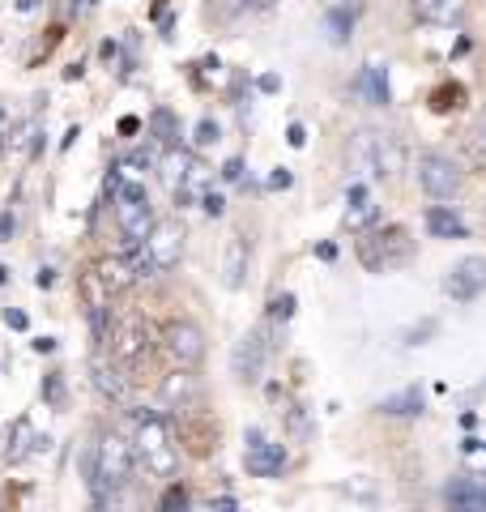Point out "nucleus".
Masks as SVG:
<instances>
[{
    "label": "nucleus",
    "mask_w": 486,
    "mask_h": 512,
    "mask_svg": "<svg viewBox=\"0 0 486 512\" xmlns=\"http://www.w3.org/2000/svg\"><path fill=\"white\" fill-rule=\"evenodd\" d=\"M137 474V453H133V440L120 436V431H103L99 444L86 453V483L94 504H107L133 483Z\"/></svg>",
    "instance_id": "obj_1"
},
{
    "label": "nucleus",
    "mask_w": 486,
    "mask_h": 512,
    "mask_svg": "<svg viewBox=\"0 0 486 512\" xmlns=\"http://www.w3.org/2000/svg\"><path fill=\"white\" fill-rule=\"evenodd\" d=\"M133 453L154 478H171L175 474L180 453H175V436H171V427H167V419H162L158 410H137L133 414Z\"/></svg>",
    "instance_id": "obj_2"
},
{
    "label": "nucleus",
    "mask_w": 486,
    "mask_h": 512,
    "mask_svg": "<svg viewBox=\"0 0 486 512\" xmlns=\"http://www.w3.org/2000/svg\"><path fill=\"white\" fill-rule=\"evenodd\" d=\"M350 163L376 175V180H397L405 171V146L384 128H359L350 137Z\"/></svg>",
    "instance_id": "obj_3"
},
{
    "label": "nucleus",
    "mask_w": 486,
    "mask_h": 512,
    "mask_svg": "<svg viewBox=\"0 0 486 512\" xmlns=\"http://www.w3.org/2000/svg\"><path fill=\"white\" fill-rule=\"evenodd\" d=\"M359 256L371 274H384V269H397L414 256V239L405 227H384V231H371L367 239H359Z\"/></svg>",
    "instance_id": "obj_4"
},
{
    "label": "nucleus",
    "mask_w": 486,
    "mask_h": 512,
    "mask_svg": "<svg viewBox=\"0 0 486 512\" xmlns=\"http://www.w3.org/2000/svg\"><path fill=\"white\" fill-rule=\"evenodd\" d=\"M162 355L171 359V367H192V372H197L205 359V329L184 316L167 320V325H162Z\"/></svg>",
    "instance_id": "obj_5"
},
{
    "label": "nucleus",
    "mask_w": 486,
    "mask_h": 512,
    "mask_svg": "<svg viewBox=\"0 0 486 512\" xmlns=\"http://www.w3.org/2000/svg\"><path fill=\"white\" fill-rule=\"evenodd\" d=\"M465 184V175L457 167V158H448L440 150H427V154H418V188L427 192V197L435 201H452L461 192Z\"/></svg>",
    "instance_id": "obj_6"
},
{
    "label": "nucleus",
    "mask_w": 486,
    "mask_h": 512,
    "mask_svg": "<svg viewBox=\"0 0 486 512\" xmlns=\"http://www.w3.org/2000/svg\"><path fill=\"white\" fill-rule=\"evenodd\" d=\"M116 222L128 244H141L154 227V210H150V192L141 184H116Z\"/></svg>",
    "instance_id": "obj_7"
},
{
    "label": "nucleus",
    "mask_w": 486,
    "mask_h": 512,
    "mask_svg": "<svg viewBox=\"0 0 486 512\" xmlns=\"http://www.w3.org/2000/svg\"><path fill=\"white\" fill-rule=\"evenodd\" d=\"M201 397H205V389H201V380L192 376V367H171V376H162V384H158V402H162V410H171L175 419L201 410Z\"/></svg>",
    "instance_id": "obj_8"
},
{
    "label": "nucleus",
    "mask_w": 486,
    "mask_h": 512,
    "mask_svg": "<svg viewBox=\"0 0 486 512\" xmlns=\"http://www.w3.org/2000/svg\"><path fill=\"white\" fill-rule=\"evenodd\" d=\"M269 355H273L269 333H265V329H252L248 338L235 346V355H231V376H235L239 384H261V380H265V367H269Z\"/></svg>",
    "instance_id": "obj_9"
},
{
    "label": "nucleus",
    "mask_w": 486,
    "mask_h": 512,
    "mask_svg": "<svg viewBox=\"0 0 486 512\" xmlns=\"http://www.w3.org/2000/svg\"><path fill=\"white\" fill-rule=\"evenodd\" d=\"M141 248L150 252V261H154L158 274H167V269H175V265H180V256H184V227L175 218L154 222L150 235L141 239Z\"/></svg>",
    "instance_id": "obj_10"
},
{
    "label": "nucleus",
    "mask_w": 486,
    "mask_h": 512,
    "mask_svg": "<svg viewBox=\"0 0 486 512\" xmlns=\"http://www.w3.org/2000/svg\"><path fill=\"white\" fill-rule=\"evenodd\" d=\"M444 291L457 299V303H469L486 291V256H461L457 265L448 269L444 278Z\"/></svg>",
    "instance_id": "obj_11"
},
{
    "label": "nucleus",
    "mask_w": 486,
    "mask_h": 512,
    "mask_svg": "<svg viewBox=\"0 0 486 512\" xmlns=\"http://www.w3.org/2000/svg\"><path fill=\"white\" fill-rule=\"evenodd\" d=\"M111 355L120 363H137L145 359V342H150V325H145V316H124L116 329H111Z\"/></svg>",
    "instance_id": "obj_12"
},
{
    "label": "nucleus",
    "mask_w": 486,
    "mask_h": 512,
    "mask_svg": "<svg viewBox=\"0 0 486 512\" xmlns=\"http://www.w3.org/2000/svg\"><path fill=\"white\" fill-rule=\"evenodd\" d=\"M444 504L457 512H486V474H457L444 487Z\"/></svg>",
    "instance_id": "obj_13"
},
{
    "label": "nucleus",
    "mask_w": 486,
    "mask_h": 512,
    "mask_svg": "<svg viewBox=\"0 0 486 512\" xmlns=\"http://www.w3.org/2000/svg\"><path fill=\"white\" fill-rule=\"evenodd\" d=\"M243 466H248L252 478H282L286 470V448L282 444H269L265 436L248 444V457H243Z\"/></svg>",
    "instance_id": "obj_14"
},
{
    "label": "nucleus",
    "mask_w": 486,
    "mask_h": 512,
    "mask_svg": "<svg viewBox=\"0 0 486 512\" xmlns=\"http://www.w3.org/2000/svg\"><path fill=\"white\" fill-rule=\"evenodd\" d=\"M90 380H94V389H99L107 402H128V380L120 376V367L116 363H107L103 355H94L90 359Z\"/></svg>",
    "instance_id": "obj_15"
},
{
    "label": "nucleus",
    "mask_w": 486,
    "mask_h": 512,
    "mask_svg": "<svg viewBox=\"0 0 486 512\" xmlns=\"http://www.w3.org/2000/svg\"><path fill=\"white\" fill-rule=\"evenodd\" d=\"M197 171H201V163L188 150H171L162 158V180H167L175 192H188V184L197 180Z\"/></svg>",
    "instance_id": "obj_16"
},
{
    "label": "nucleus",
    "mask_w": 486,
    "mask_h": 512,
    "mask_svg": "<svg viewBox=\"0 0 486 512\" xmlns=\"http://www.w3.org/2000/svg\"><path fill=\"white\" fill-rule=\"evenodd\" d=\"M94 274H99V282L107 286V295H120V291H128V286L137 282L133 265H128V256H103V261L94 265Z\"/></svg>",
    "instance_id": "obj_17"
},
{
    "label": "nucleus",
    "mask_w": 486,
    "mask_h": 512,
    "mask_svg": "<svg viewBox=\"0 0 486 512\" xmlns=\"http://www.w3.org/2000/svg\"><path fill=\"white\" fill-rule=\"evenodd\" d=\"M35 448H47V436H35L26 419H18L13 431H5V461H22L35 453Z\"/></svg>",
    "instance_id": "obj_18"
},
{
    "label": "nucleus",
    "mask_w": 486,
    "mask_h": 512,
    "mask_svg": "<svg viewBox=\"0 0 486 512\" xmlns=\"http://www.w3.org/2000/svg\"><path fill=\"white\" fill-rule=\"evenodd\" d=\"M427 231L435 239H465L469 235L465 218L457 210H448V205H431V210H427Z\"/></svg>",
    "instance_id": "obj_19"
},
{
    "label": "nucleus",
    "mask_w": 486,
    "mask_h": 512,
    "mask_svg": "<svg viewBox=\"0 0 486 512\" xmlns=\"http://www.w3.org/2000/svg\"><path fill=\"white\" fill-rule=\"evenodd\" d=\"M222 274H226V286H231V291H239V286H243V274H248V244H243L239 235L226 239V265H222Z\"/></svg>",
    "instance_id": "obj_20"
},
{
    "label": "nucleus",
    "mask_w": 486,
    "mask_h": 512,
    "mask_svg": "<svg viewBox=\"0 0 486 512\" xmlns=\"http://www.w3.org/2000/svg\"><path fill=\"white\" fill-rule=\"evenodd\" d=\"M354 90H359L371 107H384L388 103V77H384L380 64H367V69L359 73V82H354Z\"/></svg>",
    "instance_id": "obj_21"
},
{
    "label": "nucleus",
    "mask_w": 486,
    "mask_h": 512,
    "mask_svg": "<svg viewBox=\"0 0 486 512\" xmlns=\"http://www.w3.org/2000/svg\"><path fill=\"white\" fill-rule=\"evenodd\" d=\"M150 137L158 141V146H175V141H180V120H175L171 107H154L150 111Z\"/></svg>",
    "instance_id": "obj_22"
},
{
    "label": "nucleus",
    "mask_w": 486,
    "mask_h": 512,
    "mask_svg": "<svg viewBox=\"0 0 486 512\" xmlns=\"http://www.w3.org/2000/svg\"><path fill=\"white\" fill-rule=\"evenodd\" d=\"M380 414H393V419H410V414H423V393H418V389H401V393H393V397H384Z\"/></svg>",
    "instance_id": "obj_23"
},
{
    "label": "nucleus",
    "mask_w": 486,
    "mask_h": 512,
    "mask_svg": "<svg viewBox=\"0 0 486 512\" xmlns=\"http://www.w3.org/2000/svg\"><path fill=\"white\" fill-rule=\"evenodd\" d=\"M342 222H346V231H367V227H376V222H380V205H376V201H367V197H363V201H354Z\"/></svg>",
    "instance_id": "obj_24"
},
{
    "label": "nucleus",
    "mask_w": 486,
    "mask_h": 512,
    "mask_svg": "<svg viewBox=\"0 0 486 512\" xmlns=\"http://www.w3.org/2000/svg\"><path fill=\"white\" fill-rule=\"evenodd\" d=\"M461 13V0H418V18L427 22H452Z\"/></svg>",
    "instance_id": "obj_25"
},
{
    "label": "nucleus",
    "mask_w": 486,
    "mask_h": 512,
    "mask_svg": "<svg viewBox=\"0 0 486 512\" xmlns=\"http://www.w3.org/2000/svg\"><path fill=\"white\" fill-rule=\"evenodd\" d=\"M350 26H354V9H333L329 18H324L329 43H346V39H350Z\"/></svg>",
    "instance_id": "obj_26"
},
{
    "label": "nucleus",
    "mask_w": 486,
    "mask_h": 512,
    "mask_svg": "<svg viewBox=\"0 0 486 512\" xmlns=\"http://www.w3.org/2000/svg\"><path fill=\"white\" fill-rule=\"evenodd\" d=\"M214 141H218V124H214V120H201L197 133H192V146L205 150V146H214Z\"/></svg>",
    "instance_id": "obj_27"
},
{
    "label": "nucleus",
    "mask_w": 486,
    "mask_h": 512,
    "mask_svg": "<svg viewBox=\"0 0 486 512\" xmlns=\"http://www.w3.org/2000/svg\"><path fill=\"white\" fill-rule=\"evenodd\" d=\"M162 508H167V512L188 508V491L184 487H167V495H162Z\"/></svg>",
    "instance_id": "obj_28"
},
{
    "label": "nucleus",
    "mask_w": 486,
    "mask_h": 512,
    "mask_svg": "<svg viewBox=\"0 0 486 512\" xmlns=\"http://www.w3.org/2000/svg\"><path fill=\"white\" fill-rule=\"evenodd\" d=\"M295 316V295H278L273 299V320H290Z\"/></svg>",
    "instance_id": "obj_29"
},
{
    "label": "nucleus",
    "mask_w": 486,
    "mask_h": 512,
    "mask_svg": "<svg viewBox=\"0 0 486 512\" xmlns=\"http://www.w3.org/2000/svg\"><path fill=\"white\" fill-rule=\"evenodd\" d=\"M13 231H18V218H13V210H5L0 214V244H9Z\"/></svg>",
    "instance_id": "obj_30"
},
{
    "label": "nucleus",
    "mask_w": 486,
    "mask_h": 512,
    "mask_svg": "<svg viewBox=\"0 0 486 512\" xmlns=\"http://www.w3.org/2000/svg\"><path fill=\"white\" fill-rule=\"evenodd\" d=\"M47 402L64 406V384H60V376H47Z\"/></svg>",
    "instance_id": "obj_31"
},
{
    "label": "nucleus",
    "mask_w": 486,
    "mask_h": 512,
    "mask_svg": "<svg viewBox=\"0 0 486 512\" xmlns=\"http://www.w3.org/2000/svg\"><path fill=\"white\" fill-rule=\"evenodd\" d=\"M128 167H145V171H150L154 167V154L150 150H133V154H128Z\"/></svg>",
    "instance_id": "obj_32"
},
{
    "label": "nucleus",
    "mask_w": 486,
    "mask_h": 512,
    "mask_svg": "<svg viewBox=\"0 0 486 512\" xmlns=\"http://www.w3.org/2000/svg\"><path fill=\"white\" fill-rule=\"evenodd\" d=\"M222 180H226V184H235V180H243V163H239V158H231V163H226V167H222Z\"/></svg>",
    "instance_id": "obj_33"
},
{
    "label": "nucleus",
    "mask_w": 486,
    "mask_h": 512,
    "mask_svg": "<svg viewBox=\"0 0 486 512\" xmlns=\"http://www.w3.org/2000/svg\"><path fill=\"white\" fill-rule=\"evenodd\" d=\"M222 210H226V201L218 197V192H209V197H205V214H214V218H222Z\"/></svg>",
    "instance_id": "obj_34"
},
{
    "label": "nucleus",
    "mask_w": 486,
    "mask_h": 512,
    "mask_svg": "<svg viewBox=\"0 0 486 512\" xmlns=\"http://www.w3.org/2000/svg\"><path fill=\"white\" fill-rule=\"evenodd\" d=\"M5 325H9V329H26V312L9 308V312H5Z\"/></svg>",
    "instance_id": "obj_35"
},
{
    "label": "nucleus",
    "mask_w": 486,
    "mask_h": 512,
    "mask_svg": "<svg viewBox=\"0 0 486 512\" xmlns=\"http://www.w3.org/2000/svg\"><path fill=\"white\" fill-rule=\"evenodd\" d=\"M286 141H290V146H303V141H307V133H303V124H290V133H286Z\"/></svg>",
    "instance_id": "obj_36"
},
{
    "label": "nucleus",
    "mask_w": 486,
    "mask_h": 512,
    "mask_svg": "<svg viewBox=\"0 0 486 512\" xmlns=\"http://www.w3.org/2000/svg\"><path fill=\"white\" fill-rule=\"evenodd\" d=\"M290 180H295V175L282 167V171H273V180H269V184H273V188H290Z\"/></svg>",
    "instance_id": "obj_37"
},
{
    "label": "nucleus",
    "mask_w": 486,
    "mask_h": 512,
    "mask_svg": "<svg viewBox=\"0 0 486 512\" xmlns=\"http://www.w3.org/2000/svg\"><path fill=\"white\" fill-rule=\"evenodd\" d=\"M261 90H265V94H278V90H282V82H278L273 73H265V77H261Z\"/></svg>",
    "instance_id": "obj_38"
},
{
    "label": "nucleus",
    "mask_w": 486,
    "mask_h": 512,
    "mask_svg": "<svg viewBox=\"0 0 486 512\" xmlns=\"http://www.w3.org/2000/svg\"><path fill=\"white\" fill-rule=\"evenodd\" d=\"M367 192H363V184H350V192H346V201H363Z\"/></svg>",
    "instance_id": "obj_39"
},
{
    "label": "nucleus",
    "mask_w": 486,
    "mask_h": 512,
    "mask_svg": "<svg viewBox=\"0 0 486 512\" xmlns=\"http://www.w3.org/2000/svg\"><path fill=\"white\" fill-rule=\"evenodd\" d=\"M248 5H252V9H269V5H273V0H248Z\"/></svg>",
    "instance_id": "obj_40"
},
{
    "label": "nucleus",
    "mask_w": 486,
    "mask_h": 512,
    "mask_svg": "<svg viewBox=\"0 0 486 512\" xmlns=\"http://www.w3.org/2000/svg\"><path fill=\"white\" fill-rule=\"evenodd\" d=\"M478 137L486 141V111H482V124H478Z\"/></svg>",
    "instance_id": "obj_41"
}]
</instances>
